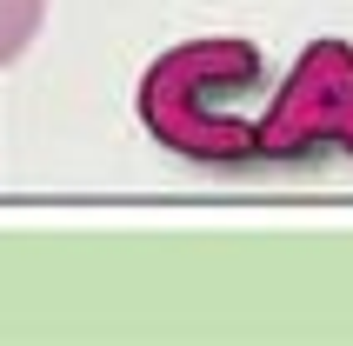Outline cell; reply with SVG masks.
<instances>
[{"label":"cell","mask_w":353,"mask_h":346,"mask_svg":"<svg viewBox=\"0 0 353 346\" xmlns=\"http://www.w3.org/2000/svg\"><path fill=\"white\" fill-rule=\"evenodd\" d=\"M260 87H267V60L254 40L234 34L187 40L140 74V127L180 160L234 167V160H254L260 120L247 107Z\"/></svg>","instance_id":"1"},{"label":"cell","mask_w":353,"mask_h":346,"mask_svg":"<svg viewBox=\"0 0 353 346\" xmlns=\"http://www.w3.org/2000/svg\"><path fill=\"white\" fill-rule=\"evenodd\" d=\"M314 147H347L353 154V47L347 40H314L280 80V94L260 114L254 160H300Z\"/></svg>","instance_id":"2"},{"label":"cell","mask_w":353,"mask_h":346,"mask_svg":"<svg viewBox=\"0 0 353 346\" xmlns=\"http://www.w3.org/2000/svg\"><path fill=\"white\" fill-rule=\"evenodd\" d=\"M40 14H47V0H0V60L27 54V40L40 34Z\"/></svg>","instance_id":"3"}]
</instances>
